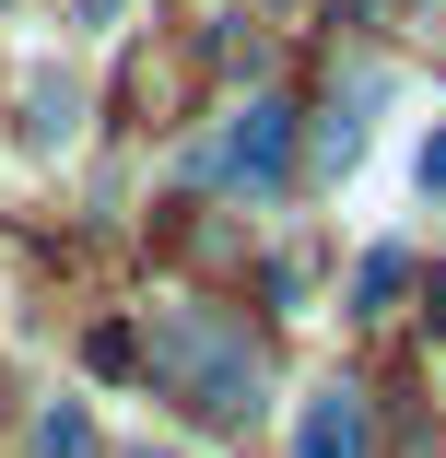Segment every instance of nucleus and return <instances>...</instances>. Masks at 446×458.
I'll list each match as a JSON object with an SVG mask.
<instances>
[{
  "instance_id": "obj_1",
  "label": "nucleus",
  "mask_w": 446,
  "mask_h": 458,
  "mask_svg": "<svg viewBox=\"0 0 446 458\" xmlns=\"http://www.w3.org/2000/svg\"><path fill=\"white\" fill-rule=\"evenodd\" d=\"M141 352H153V377H164L176 400H200V411H223V423H247L258 400H271V377H258L247 329H235V318H212V306H153Z\"/></svg>"
},
{
  "instance_id": "obj_11",
  "label": "nucleus",
  "mask_w": 446,
  "mask_h": 458,
  "mask_svg": "<svg viewBox=\"0 0 446 458\" xmlns=\"http://www.w3.org/2000/svg\"><path fill=\"white\" fill-rule=\"evenodd\" d=\"M141 458H176V446H141Z\"/></svg>"
},
{
  "instance_id": "obj_10",
  "label": "nucleus",
  "mask_w": 446,
  "mask_h": 458,
  "mask_svg": "<svg viewBox=\"0 0 446 458\" xmlns=\"http://www.w3.org/2000/svg\"><path fill=\"white\" fill-rule=\"evenodd\" d=\"M423 306H434V329H446V270H434V294H423Z\"/></svg>"
},
{
  "instance_id": "obj_12",
  "label": "nucleus",
  "mask_w": 446,
  "mask_h": 458,
  "mask_svg": "<svg viewBox=\"0 0 446 458\" xmlns=\"http://www.w3.org/2000/svg\"><path fill=\"white\" fill-rule=\"evenodd\" d=\"M271 13H282V0H271Z\"/></svg>"
},
{
  "instance_id": "obj_9",
  "label": "nucleus",
  "mask_w": 446,
  "mask_h": 458,
  "mask_svg": "<svg viewBox=\"0 0 446 458\" xmlns=\"http://www.w3.org/2000/svg\"><path fill=\"white\" fill-rule=\"evenodd\" d=\"M130 13V0H71V24H118Z\"/></svg>"
},
{
  "instance_id": "obj_3",
  "label": "nucleus",
  "mask_w": 446,
  "mask_h": 458,
  "mask_svg": "<svg viewBox=\"0 0 446 458\" xmlns=\"http://www.w3.org/2000/svg\"><path fill=\"white\" fill-rule=\"evenodd\" d=\"M294 458H376V400L352 377H317L294 400Z\"/></svg>"
},
{
  "instance_id": "obj_5",
  "label": "nucleus",
  "mask_w": 446,
  "mask_h": 458,
  "mask_svg": "<svg viewBox=\"0 0 446 458\" xmlns=\"http://www.w3.org/2000/svg\"><path fill=\"white\" fill-rule=\"evenodd\" d=\"M71 141H82V82H71V71H36V82H24V153L47 165V153H71Z\"/></svg>"
},
{
  "instance_id": "obj_2",
  "label": "nucleus",
  "mask_w": 446,
  "mask_h": 458,
  "mask_svg": "<svg viewBox=\"0 0 446 458\" xmlns=\"http://www.w3.org/2000/svg\"><path fill=\"white\" fill-rule=\"evenodd\" d=\"M282 165H294V106H271V95H247V106L189 153V176H223V189H282Z\"/></svg>"
},
{
  "instance_id": "obj_6",
  "label": "nucleus",
  "mask_w": 446,
  "mask_h": 458,
  "mask_svg": "<svg viewBox=\"0 0 446 458\" xmlns=\"http://www.w3.org/2000/svg\"><path fill=\"white\" fill-rule=\"evenodd\" d=\"M411 283V247H365V270H352V318H388Z\"/></svg>"
},
{
  "instance_id": "obj_8",
  "label": "nucleus",
  "mask_w": 446,
  "mask_h": 458,
  "mask_svg": "<svg viewBox=\"0 0 446 458\" xmlns=\"http://www.w3.org/2000/svg\"><path fill=\"white\" fill-rule=\"evenodd\" d=\"M411 189H423V200H446V118L411 141Z\"/></svg>"
},
{
  "instance_id": "obj_4",
  "label": "nucleus",
  "mask_w": 446,
  "mask_h": 458,
  "mask_svg": "<svg viewBox=\"0 0 446 458\" xmlns=\"http://www.w3.org/2000/svg\"><path fill=\"white\" fill-rule=\"evenodd\" d=\"M388 95H400L388 71H352L341 95H329V118H317V176H352V165H365V130H376Z\"/></svg>"
},
{
  "instance_id": "obj_7",
  "label": "nucleus",
  "mask_w": 446,
  "mask_h": 458,
  "mask_svg": "<svg viewBox=\"0 0 446 458\" xmlns=\"http://www.w3.org/2000/svg\"><path fill=\"white\" fill-rule=\"evenodd\" d=\"M36 458H95V411H82V400H47L36 411Z\"/></svg>"
}]
</instances>
